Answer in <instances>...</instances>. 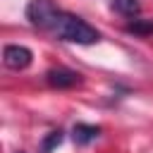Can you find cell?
<instances>
[{
    "instance_id": "1",
    "label": "cell",
    "mask_w": 153,
    "mask_h": 153,
    "mask_svg": "<svg viewBox=\"0 0 153 153\" xmlns=\"http://www.w3.org/2000/svg\"><path fill=\"white\" fill-rule=\"evenodd\" d=\"M50 31L60 38V41H67V43H79V45H93L100 41V33L98 29H93L91 24H86L81 17L76 14H69V12H57Z\"/></svg>"
},
{
    "instance_id": "2",
    "label": "cell",
    "mask_w": 153,
    "mask_h": 153,
    "mask_svg": "<svg viewBox=\"0 0 153 153\" xmlns=\"http://www.w3.org/2000/svg\"><path fill=\"white\" fill-rule=\"evenodd\" d=\"M57 12H60V10L53 5V0H31V2L26 5V19H29L33 26L48 29V31H50Z\"/></svg>"
},
{
    "instance_id": "3",
    "label": "cell",
    "mask_w": 153,
    "mask_h": 153,
    "mask_svg": "<svg viewBox=\"0 0 153 153\" xmlns=\"http://www.w3.org/2000/svg\"><path fill=\"white\" fill-rule=\"evenodd\" d=\"M2 62H5V67L19 72V69H26V67L33 62V53H31V48H26V45L10 43V45H5V50H2Z\"/></svg>"
},
{
    "instance_id": "4",
    "label": "cell",
    "mask_w": 153,
    "mask_h": 153,
    "mask_svg": "<svg viewBox=\"0 0 153 153\" xmlns=\"http://www.w3.org/2000/svg\"><path fill=\"white\" fill-rule=\"evenodd\" d=\"M45 81L53 88H74L81 84V74L69 67H53L45 72Z\"/></svg>"
},
{
    "instance_id": "5",
    "label": "cell",
    "mask_w": 153,
    "mask_h": 153,
    "mask_svg": "<svg viewBox=\"0 0 153 153\" xmlns=\"http://www.w3.org/2000/svg\"><path fill=\"white\" fill-rule=\"evenodd\" d=\"M72 136H74V141H76L79 146H88V143H93V141L100 136V127H98V124L76 122V124L72 127Z\"/></svg>"
},
{
    "instance_id": "6",
    "label": "cell",
    "mask_w": 153,
    "mask_h": 153,
    "mask_svg": "<svg viewBox=\"0 0 153 153\" xmlns=\"http://www.w3.org/2000/svg\"><path fill=\"white\" fill-rule=\"evenodd\" d=\"M110 7H112L117 14L127 17V19H136V17H139V12H141L139 0H112V2H110Z\"/></svg>"
},
{
    "instance_id": "7",
    "label": "cell",
    "mask_w": 153,
    "mask_h": 153,
    "mask_svg": "<svg viewBox=\"0 0 153 153\" xmlns=\"http://www.w3.org/2000/svg\"><path fill=\"white\" fill-rule=\"evenodd\" d=\"M62 139H65V131L62 129H55V131H50L45 139H43V143H41V151L43 153H53L60 143H62Z\"/></svg>"
},
{
    "instance_id": "8",
    "label": "cell",
    "mask_w": 153,
    "mask_h": 153,
    "mask_svg": "<svg viewBox=\"0 0 153 153\" xmlns=\"http://www.w3.org/2000/svg\"><path fill=\"white\" fill-rule=\"evenodd\" d=\"M129 33H139V36H148V33H153V22H143V19H134V22H129L127 26H124Z\"/></svg>"
}]
</instances>
